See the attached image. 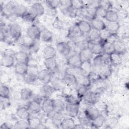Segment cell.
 <instances>
[{
	"instance_id": "cell-1",
	"label": "cell",
	"mask_w": 129,
	"mask_h": 129,
	"mask_svg": "<svg viewBox=\"0 0 129 129\" xmlns=\"http://www.w3.org/2000/svg\"><path fill=\"white\" fill-rule=\"evenodd\" d=\"M10 36L15 41H17L22 37L21 27L17 23H12L9 26Z\"/></svg>"
},
{
	"instance_id": "cell-2",
	"label": "cell",
	"mask_w": 129,
	"mask_h": 129,
	"mask_svg": "<svg viewBox=\"0 0 129 129\" xmlns=\"http://www.w3.org/2000/svg\"><path fill=\"white\" fill-rule=\"evenodd\" d=\"M17 4V3L15 2L11 1L4 5L3 6L0 7L1 16L7 18L15 16L13 13V9Z\"/></svg>"
},
{
	"instance_id": "cell-3",
	"label": "cell",
	"mask_w": 129,
	"mask_h": 129,
	"mask_svg": "<svg viewBox=\"0 0 129 129\" xmlns=\"http://www.w3.org/2000/svg\"><path fill=\"white\" fill-rule=\"evenodd\" d=\"M26 35L34 40H39L41 30L39 27L35 24H32L26 30Z\"/></svg>"
},
{
	"instance_id": "cell-4",
	"label": "cell",
	"mask_w": 129,
	"mask_h": 129,
	"mask_svg": "<svg viewBox=\"0 0 129 129\" xmlns=\"http://www.w3.org/2000/svg\"><path fill=\"white\" fill-rule=\"evenodd\" d=\"M82 63V61L78 53H75L71 55L67 59V63L71 68L79 69Z\"/></svg>"
},
{
	"instance_id": "cell-5",
	"label": "cell",
	"mask_w": 129,
	"mask_h": 129,
	"mask_svg": "<svg viewBox=\"0 0 129 129\" xmlns=\"http://www.w3.org/2000/svg\"><path fill=\"white\" fill-rule=\"evenodd\" d=\"M38 79L43 84L49 83L52 80V72L47 70L46 69H43L38 72Z\"/></svg>"
},
{
	"instance_id": "cell-6",
	"label": "cell",
	"mask_w": 129,
	"mask_h": 129,
	"mask_svg": "<svg viewBox=\"0 0 129 129\" xmlns=\"http://www.w3.org/2000/svg\"><path fill=\"white\" fill-rule=\"evenodd\" d=\"M42 102L39 99H35L30 101L27 105L29 112L32 114L38 113L41 110Z\"/></svg>"
},
{
	"instance_id": "cell-7",
	"label": "cell",
	"mask_w": 129,
	"mask_h": 129,
	"mask_svg": "<svg viewBox=\"0 0 129 129\" xmlns=\"http://www.w3.org/2000/svg\"><path fill=\"white\" fill-rule=\"evenodd\" d=\"M62 79L66 86H69L76 85L78 81L77 77L75 75L66 71L65 72Z\"/></svg>"
},
{
	"instance_id": "cell-8",
	"label": "cell",
	"mask_w": 129,
	"mask_h": 129,
	"mask_svg": "<svg viewBox=\"0 0 129 129\" xmlns=\"http://www.w3.org/2000/svg\"><path fill=\"white\" fill-rule=\"evenodd\" d=\"M62 113V112H56L53 110L50 113L47 115V116L51 119L52 124H53L54 125L58 127L59 126H60L61 122L64 118Z\"/></svg>"
},
{
	"instance_id": "cell-9",
	"label": "cell",
	"mask_w": 129,
	"mask_h": 129,
	"mask_svg": "<svg viewBox=\"0 0 129 129\" xmlns=\"http://www.w3.org/2000/svg\"><path fill=\"white\" fill-rule=\"evenodd\" d=\"M14 56L2 54V58L1 59V64L2 66L9 68L14 66L15 62Z\"/></svg>"
},
{
	"instance_id": "cell-10",
	"label": "cell",
	"mask_w": 129,
	"mask_h": 129,
	"mask_svg": "<svg viewBox=\"0 0 129 129\" xmlns=\"http://www.w3.org/2000/svg\"><path fill=\"white\" fill-rule=\"evenodd\" d=\"M84 112L87 117L91 121L100 114L99 111L94 105H88L84 110Z\"/></svg>"
},
{
	"instance_id": "cell-11",
	"label": "cell",
	"mask_w": 129,
	"mask_h": 129,
	"mask_svg": "<svg viewBox=\"0 0 129 129\" xmlns=\"http://www.w3.org/2000/svg\"><path fill=\"white\" fill-rule=\"evenodd\" d=\"M37 41L31 39L27 35L21 37L20 39V42L21 46L28 50L35 45Z\"/></svg>"
},
{
	"instance_id": "cell-12",
	"label": "cell",
	"mask_w": 129,
	"mask_h": 129,
	"mask_svg": "<svg viewBox=\"0 0 129 129\" xmlns=\"http://www.w3.org/2000/svg\"><path fill=\"white\" fill-rule=\"evenodd\" d=\"M83 33L80 30L78 26L75 24L74 25L71 26L68 30L67 37L70 39L76 40L81 36Z\"/></svg>"
},
{
	"instance_id": "cell-13",
	"label": "cell",
	"mask_w": 129,
	"mask_h": 129,
	"mask_svg": "<svg viewBox=\"0 0 129 129\" xmlns=\"http://www.w3.org/2000/svg\"><path fill=\"white\" fill-rule=\"evenodd\" d=\"M98 69V72L102 79H106L111 75L112 69L111 64H104Z\"/></svg>"
},
{
	"instance_id": "cell-14",
	"label": "cell",
	"mask_w": 129,
	"mask_h": 129,
	"mask_svg": "<svg viewBox=\"0 0 129 129\" xmlns=\"http://www.w3.org/2000/svg\"><path fill=\"white\" fill-rule=\"evenodd\" d=\"M30 11L35 15L36 17L42 16L45 12V9L43 5L40 3H34L31 7Z\"/></svg>"
},
{
	"instance_id": "cell-15",
	"label": "cell",
	"mask_w": 129,
	"mask_h": 129,
	"mask_svg": "<svg viewBox=\"0 0 129 129\" xmlns=\"http://www.w3.org/2000/svg\"><path fill=\"white\" fill-rule=\"evenodd\" d=\"M65 110L69 116L71 117H75L77 116L79 112V105L66 103Z\"/></svg>"
},
{
	"instance_id": "cell-16",
	"label": "cell",
	"mask_w": 129,
	"mask_h": 129,
	"mask_svg": "<svg viewBox=\"0 0 129 129\" xmlns=\"http://www.w3.org/2000/svg\"><path fill=\"white\" fill-rule=\"evenodd\" d=\"M56 47V51L63 56H67L69 55V54L71 52L69 47L66 42L61 41L57 43Z\"/></svg>"
},
{
	"instance_id": "cell-17",
	"label": "cell",
	"mask_w": 129,
	"mask_h": 129,
	"mask_svg": "<svg viewBox=\"0 0 129 129\" xmlns=\"http://www.w3.org/2000/svg\"><path fill=\"white\" fill-rule=\"evenodd\" d=\"M41 110H42L46 116L53 110L52 99L49 98L44 99L41 104Z\"/></svg>"
},
{
	"instance_id": "cell-18",
	"label": "cell",
	"mask_w": 129,
	"mask_h": 129,
	"mask_svg": "<svg viewBox=\"0 0 129 129\" xmlns=\"http://www.w3.org/2000/svg\"><path fill=\"white\" fill-rule=\"evenodd\" d=\"M88 105H93L97 100V95L94 92L88 90L83 97L82 99Z\"/></svg>"
},
{
	"instance_id": "cell-19",
	"label": "cell",
	"mask_w": 129,
	"mask_h": 129,
	"mask_svg": "<svg viewBox=\"0 0 129 129\" xmlns=\"http://www.w3.org/2000/svg\"><path fill=\"white\" fill-rule=\"evenodd\" d=\"M55 91L51 85L43 84L40 88V94L43 98H49Z\"/></svg>"
},
{
	"instance_id": "cell-20",
	"label": "cell",
	"mask_w": 129,
	"mask_h": 129,
	"mask_svg": "<svg viewBox=\"0 0 129 129\" xmlns=\"http://www.w3.org/2000/svg\"><path fill=\"white\" fill-rule=\"evenodd\" d=\"M90 25L92 28L95 29L99 31H100L106 28L105 23L100 18H95L91 20Z\"/></svg>"
},
{
	"instance_id": "cell-21",
	"label": "cell",
	"mask_w": 129,
	"mask_h": 129,
	"mask_svg": "<svg viewBox=\"0 0 129 129\" xmlns=\"http://www.w3.org/2000/svg\"><path fill=\"white\" fill-rule=\"evenodd\" d=\"M43 63L45 69L51 72H54L57 68V62L55 57L44 59Z\"/></svg>"
},
{
	"instance_id": "cell-22",
	"label": "cell",
	"mask_w": 129,
	"mask_h": 129,
	"mask_svg": "<svg viewBox=\"0 0 129 129\" xmlns=\"http://www.w3.org/2000/svg\"><path fill=\"white\" fill-rule=\"evenodd\" d=\"M14 57L17 62H24L29 63V54L26 51L24 50H20L16 52Z\"/></svg>"
},
{
	"instance_id": "cell-23",
	"label": "cell",
	"mask_w": 129,
	"mask_h": 129,
	"mask_svg": "<svg viewBox=\"0 0 129 129\" xmlns=\"http://www.w3.org/2000/svg\"><path fill=\"white\" fill-rule=\"evenodd\" d=\"M28 10L26 6L22 4H17L13 9V13L15 16L21 18L27 13Z\"/></svg>"
},
{
	"instance_id": "cell-24",
	"label": "cell",
	"mask_w": 129,
	"mask_h": 129,
	"mask_svg": "<svg viewBox=\"0 0 129 129\" xmlns=\"http://www.w3.org/2000/svg\"><path fill=\"white\" fill-rule=\"evenodd\" d=\"M16 114L20 119L27 120L30 116V112L27 108L23 106L18 107L16 110Z\"/></svg>"
},
{
	"instance_id": "cell-25",
	"label": "cell",
	"mask_w": 129,
	"mask_h": 129,
	"mask_svg": "<svg viewBox=\"0 0 129 129\" xmlns=\"http://www.w3.org/2000/svg\"><path fill=\"white\" fill-rule=\"evenodd\" d=\"M29 64L27 63L17 62L15 64V72L19 75L24 76L28 71Z\"/></svg>"
},
{
	"instance_id": "cell-26",
	"label": "cell",
	"mask_w": 129,
	"mask_h": 129,
	"mask_svg": "<svg viewBox=\"0 0 129 129\" xmlns=\"http://www.w3.org/2000/svg\"><path fill=\"white\" fill-rule=\"evenodd\" d=\"M75 24L83 34H88L92 29L90 23L85 20H80Z\"/></svg>"
},
{
	"instance_id": "cell-27",
	"label": "cell",
	"mask_w": 129,
	"mask_h": 129,
	"mask_svg": "<svg viewBox=\"0 0 129 129\" xmlns=\"http://www.w3.org/2000/svg\"><path fill=\"white\" fill-rule=\"evenodd\" d=\"M106 121V118L102 114H100L95 119L91 121L90 126L91 128H100L103 125Z\"/></svg>"
},
{
	"instance_id": "cell-28",
	"label": "cell",
	"mask_w": 129,
	"mask_h": 129,
	"mask_svg": "<svg viewBox=\"0 0 129 129\" xmlns=\"http://www.w3.org/2000/svg\"><path fill=\"white\" fill-rule=\"evenodd\" d=\"M79 55L82 61L83 62L86 61H91L93 58L94 54L92 52L89 47H88L81 51L79 53Z\"/></svg>"
},
{
	"instance_id": "cell-29",
	"label": "cell",
	"mask_w": 129,
	"mask_h": 129,
	"mask_svg": "<svg viewBox=\"0 0 129 129\" xmlns=\"http://www.w3.org/2000/svg\"><path fill=\"white\" fill-rule=\"evenodd\" d=\"M53 110L56 112H62L65 110L66 103L59 99H52Z\"/></svg>"
},
{
	"instance_id": "cell-30",
	"label": "cell",
	"mask_w": 129,
	"mask_h": 129,
	"mask_svg": "<svg viewBox=\"0 0 129 129\" xmlns=\"http://www.w3.org/2000/svg\"><path fill=\"white\" fill-rule=\"evenodd\" d=\"M42 53L44 59L55 57L56 55V50L53 46L48 45L44 48Z\"/></svg>"
},
{
	"instance_id": "cell-31",
	"label": "cell",
	"mask_w": 129,
	"mask_h": 129,
	"mask_svg": "<svg viewBox=\"0 0 129 129\" xmlns=\"http://www.w3.org/2000/svg\"><path fill=\"white\" fill-rule=\"evenodd\" d=\"M51 85L55 91H60L64 89L66 85L62 79L55 78L50 82Z\"/></svg>"
},
{
	"instance_id": "cell-32",
	"label": "cell",
	"mask_w": 129,
	"mask_h": 129,
	"mask_svg": "<svg viewBox=\"0 0 129 129\" xmlns=\"http://www.w3.org/2000/svg\"><path fill=\"white\" fill-rule=\"evenodd\" d=\"M113 44L115 52L118 53L120 55L123 54L125 52V44L123 41H121L119 39H116Z\"/></svg>"
},
{
	"instance_id": "cell-33",
	"label": "cell",
	"mask_w": 129,
	"mask_h": 129,
	"mask_svg": "<svg viewBox=\"0 0 129 129\" xmlns=\"http://www.w3.org/2000/svg\"><path fill=\"white\" fill-rule=\"evenodd\" d=\"M40 39L45 42H51L53 39L52 32L47 29H44L41 30Z\"/></svg>"
},
{
	"instance_id": "cell-34",
	"label": "cell",
	"mask_w": 129,
	"mask_h": 129,
	"mask_svg": "<svg viewBox=\"0 0 129 129\" xmlns=\"http://www.w3.org/2000/svg\"><path fill=\"white\" fill-rule=\"evenodd\" d=\"M89 47L94 54L98 55L103 53L102 44L101 43L89 42Z\"/></svg>"
},
{
	"instance_id": "cell-35",
	"label": "cell",
	"mask_w": 129,
	"mask_h": 129,
	"mask_svg": "<svg viewBox=\"0 0 129 129\" xmlns=\"http://www.w3.org/2000/svg\"><path fill=\"white\" fill-rule=\"evenodd\" d=\"M75 124V121L73 118H64L61 122L60 127L63 129L74 128Z\"/></svg>"
},
{
	"instance_id": "cell-36",
	"label": "cell",
	"mask_w": 129,
	"mask_h": 129,
	"mask_svg": "<svg viewBox=\"0 0 129 129\" xmlns=\"http://www.w3.org/2000/svg\"><path fill=\"white\" fill-rule=\"evenodd\" d=\"M109 59L111 66H118L122 62L121 55L116 52H113L109 54Z\"/></svg>"
},
{
	"instance_id": "cell-37",
	"label": "cell",
	"mask_w": 129,
	"mask_h": 129,
	"mask_svg": "<svg viewBox=\"0 0 129 129\" xmlns=\"http://www.w3.org/2000/svg\"><path fill=\"white\" fill-rule=\"evenodd\" d=\"M30 128H38V127L42 124L41 119L36 116L29 117L27 119Z\"/></svg>"
},
{
	"instance_id": "cell-38",
	"label": "cell",
	"mask_w": 129,
	"mask_h": 129,
	"mask_svg": "<svg viewBox=\"0 0 129 129\" xmlns=\"http://www.w3.org/2000/svg\"><path fill=\"white\" fill-rule=\"evenodd\" d=\"M33 95V91L29 88H24L21 89L20 92L21 99L24 101H29Z\"/></svg>"
},
{
	"instance_id": "cell-39",
	"label": "cell",
	"mask_w": 129,
	"mask_h": 129,
	"mask_svg": "<svg viewBox=\"0 0 129 129\" xmlns=\"http://www.w3.org/2000/svg\"><path fill=\"white\" fill-rule=\"evenodd\" d=\"M120 27L118 21L108 22L106 24V29L111 33H116Z\"/></svg>"
},
{
	"instance_id": "cell-40",
	"label": "cell",
	"mask_w": 129,
	"mask_h": 129,
	"mask_svg": "<svg viewBox=\"0 0 129 129\" xmlns=\"http://www.w3.org/2000/svg\"><path fill=\"white\" fill-rule=\"evenodd\" d=\"M78 118L80 124L84 126V127L87 126H90L91 120H90L87 116L85 115L84 112H81V113H78Z\"/></svg>"
},
{
	"instance_id": "cell-41",
	"label": "cell",
	"mask_w": 129,
	"mask_h": 129,
	"mask_svg": "<svg viewBox=\"0 0 129 129\" xmlns=\"http://www.w3.org/2000/svg\"><path fill=\"white\" fill-rule=\"evenodd\" d=\"M64 99L67 103L79 105L80 104L81 100L78 98L77 96H74L73 95L67 94L64 96Z\"/></svg>"
},
{
	"instance_id": "cell-42",
	"label": "cell",
	"mask_w": 129,
	"mask_h": 129,
	"mask_svg": "<svg viewBox=\"0 0 129 129\" xmlns=\"http://www.w3.org/2000/svg\"><path fill=\"white\" fill-rule=\"evenodd\" d=\"M107 22L117 21L118 18L117 12L112 10L107 11L106 16L104 18Z\"/></svg>"
},
{
	"instance_id": "cell-43",
	"label": "cell",
	"mask_w": 129,
	"mask_h": 129,
	"mask_svg": "<svg viewBox=\"0 0 129 129\" xmlns=\"http://www.w3.org/2000/svg\"><path fill=\"white\" fill-rule=\"evenodd\" d=\"M92 64L91 61H83L80 68L84 75H87L91 71Z\"/></svg>"
},
{
	"instance_id": "cell-44",
	"label": "cell",
	"mask_w": 129,
	"mask_h": 129,
	"mask_svg": "<svg viewBox=\"0 0 129 129\" xmlns=\"http://www.w3.org/2000/svg\"><path fill=\"white\" fill-rule=\"evenodd\" d=\"M104 64V61L102 54L96 55L93 58V64L96 68L99 69Z\"/></svg>"
},
{
	"instance_id": "cell-45",
	"label": "cell",
	"mask_w": 129,
	"mask_h": 129,
	"mask_svg": "<svg viewBox=\"0 0 129 129\" xmlns=\"http://www.w3.org/2000/svg\"><path fill=\"white\" fill-rule=\"evenodd\" d=\"M16 129H25V128H30L28 122L27 120L20 119L17 121L14 125V127Z\"/></svg>"
},
{
	"instance_id": "cell-46",
	"label": "cell",
	"mask_w": 129,
	"mask_h": 129,
	"mask_svg": "<svg viewBox=\"0 0 129 129\" xmlns=\"http://www.w3.org/2000/svg\"><path fill=\"white\" fill-rule=\"evenodd\" d=\"M10 90L9 88L5 85L2 84L0 86V96L1 98L9 99Z\"/></svg>"
},
{
	"instance_id": "cell-47",
	"label": "cell",
	"mask_w": 129,
	"mask_h": 129,
	"mask_svg": "<svg viewBox=\"0 0 129 129\" xmlns=\"http://www.w3.org/2000/svg\"><path fill=\"white\" fill-rule=\"evenodd\" d=\"M103 51V53L110 54L114 51V48L113 46V44L106 41L104 42L102 44Z\"/></svg>"
},
{
	"instance_id": "cell-48",
	"label": "cell",
	"mask_w": 129,
	"mask_h": 129,
	"mask_svg": "<svg viewBox=\"0 0 129 129\" xmlns=\"http://www.w3.org/2000/svg\"><path fill=\"white\" fill-rule=\"evenodd\" d=\"M88 90V87L80 85L77 90V96L78 98L82 100L83 97Z\"/></svg>"
},
{
	"instance_id": "cell-49",
	"label": "cell",
	"mask_w": 129,
	"mask_h": 129,
	"mask_svg": "<svg viewBox=\"0 0 129 129\" xmlns=\"http://www.w3.org/2000/svg\"><path fill=\"white\" fill-rule=\"evenodd\" d=\"M87 76H88L91 83L96 82L98 81H99L101 79H102L100 75L99 74L98 72L94 71H91L87 75Z\"/></svg>"
},
{
	"instance_id": "cell-50",
	"label": "cell",
	"mask_w": 129,
	"mask_h": 129,
	"mask_svg": "<svg viewBox=\"0 0 129 129\" xmlns=\"http://www.w3.org/2000/svg\"><path fill=\"white\" fill-rule=\"evenodd\" d=\"M93 105L100 112H104L107 110V106L106 104L103 101L97 100Z\"/></svg>"
},
{
	"instance_id": "cell-51",
	"label": "cell",
	"mask_w": 129,
	"mask_h": 129,
	"mask_svg": "<svg viewBox=\"0 0 129 129\" xmlns=\"http://www.w3.org/2000/svg\"><path fill=\"white\" fill-rule=\"evenodd\" d=\"M44 3L47 8L52 10H56L59 6V1H46Z\"/></svg>"
},
{
	"instance_id": "cell-52",
	"label": "cell",
	"mask_w": 129,
	"mask_h": 129,
	"mask_svg": "<svg viewBox=\"0 0 129 129\" xmlns=\"http://www.w3.org/2000/svg\"><path fill=\"white\" fill-rule=\"evenodd\" d=\"M72 8L76 10H80L85 8L83 1H71Z\"/></svg>"
},
{
	"instance_id": "cell-53",
	"label": "cell",
	"mask_w": 129,
	"mask_h": 129,
	"mask_svg": "<svg viewBox=\"0 0 129 129\" xmlns=\"http://www.w3.org/2000/svg\"><path fill=\"white\" fill-rule=\"evenodd\" d=\"M24 21L28 22V23H33L36 17L35 16V15L30 11H28L27 13L22 18Z\"/></svg>"
},
{
	"instance_id": "cell-54",
	"label": "cell",
	"mask_w": 129,
	"mask_h": 129,
	"mask_svg": "<svg viewBox=\"0 0 129 129\" xmlns=\"http://www.w3.org/2000/svg\"><path fill=\"white\" fill-rule=\"evenodd\" d=\"M107 11L105 10L103 8L98 7L96 9V17L99 18H105Z\"/></svg>"
},
{
	"instance_id": "cell-55",
	"label": "cell",
	"mask_w": 129,
	"mask_h": 129,
	"mask_svg": "<svg viewBox=\"0 0 129 129\" xmlns=\"http://www.w3.org/2000/svg\"><path fill=\"white\" fill-rule=\"evenodd\" d=\"M80 77H81V79L80 80V85L89 87L91 85V83L88 76L87 75H82V76H80Z\"/></svg>"
},
{
	"instance_id": "cell-56",
	"label": "cell",
	"mask_w": 129,
	"mask_h": 129,
	"mask_svg": "<svg viewBox=\"0 0 129 129\" xmlns=\"http://www.w3.org/2000/svg\"><path fill=\"white\" fill-rule=\"evenodd\" d=\"M99 7L103 8L106 11H108L111 10L112 4L110 1L107 0L99 1Z\"/></svg>"
},
{
	"instance_id": "cell-57",
	"label": "cell",
	"mask_w": 129,
	"mask_h": 129,
	"mask_svg": "<svg viewBox=\"0 0 129 129\" xmlns=\"http://www.w3.org/2000/svg\"><path fill=\"white\" fill-rule=\"evenodd\" d=\"M111 33H110L106 28L99 31L100 38L103 42H105Z\"/></svg>"
},
{
	"instance_id": "cell-58",
	"label": "cell",
	"mask_w": 129,
	"mask_h": 129,
	"mask_svg": "<svg viewBox=\"0 0 129 129\" xmlns=\"http://www.w3.org/2000/svg\"><path fill=\"white\" fill-rule=\"evenodd\" d=\"M68 46L69 47L71 52L76 53V42L75 41L72 39H70V40L66 42Z\"/></svg>"
},
{
	"instance_id": "cell-59",
	"label": "cell",
	"mask_w": 129,
	"mask_h": 129,
	"mask_svg": "<svg viewBox=\"0 0 129 129\" xmlns=\"http://www.w3.org/2000/svg\"><path fill=\"white\" fill-rule=\"evenodd\" d=\"M118 18H120L121 19H125L128 16V12L125 9H120L117 12Z\"/></svg>"
},
{
	"instance_id": "cell-60",
	"label": "cell",
	"mask_w": 129,
	"mask_h": 129,
	"mask_svg": "<svg viewBox=\"0 0 129 129\" xmlns=\"http://www.w3.org/2000/svg\"><path fill=\"white\" fill-rule=\"evenodd\" d=\"M9 99L1 98V107L2 110L5 109L7 107H8L9 105H10V103Z\"/></svg>"
},
{
	"instance_id": "cell-61",
	"label": "cell",
	"mask_w": 129,
	"mask_h": 129,
	"mask_svg": "<svg viewBox=\"0 0 129 129\" xmlns=\"http://www.w3.org/2000/svg\"><path fill=\"white\" fill-rule=\"evenodd\" d=\"M117 39H118V37L116 33H111L106 41L107 42L113 44V43Z\"/></svg>"
},
{
	"instance_id": "cell-62",
	"label": "cell",
	"mask_w": 129,
	"mask_h": 129,
	"mask_svg": "<svg viewBox=\"0 0 129 129\" xmlns=\"http://www.w3.org/2000/svg\"><path fill=\"white\" fill-rule=\"evenodd\" d=\"M0 128H4V129H8V128H12V127L10 126V125H9V124L8 123L4 122L1 125Z\"/></svg>"
},
{
	"instance_id": "cell-63",
	"label": "cell",
	"mask_w": 129,
	"mask_h": 129,
	"mask_svg": "<svg viewBox=\"0 0 129 129\" xmlns=\"http://www.w3.org/2000/svg\"><path fill=\"white\" fill-rule=\"evenodd\" d=\"M85 127L81 125V124H75V126L74 127V128H84Z\"/></svg>"
}]
</instances>
